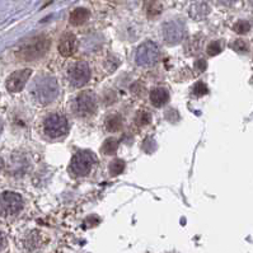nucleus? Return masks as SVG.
Returning <instances> with one entry per match:
<instances>
[{"instance_id":"f257e3e1","label":"nucleus","mask_w":253,"mask_h":253,"mask_svg":"<svg viewBox=\"0 0 253 253\" xmlns=\"http://www.w3.org/2000/svg\"><path fill=\"white\" fill-rule=\"evenodd\" d=\"M31 94L37 103L41 106H47L54 102L59 95V84L54 77L42 75L39 77L33 83Z\"/></svg>"},{"instance_id":"f03ea898","label":"nucleus","mask_w":253,"mask_h":253,"mask_svg":"<svg viewBox=\"0 0 253 253\" xmlns=\"http://www.w3.org/2000/svg\"><path fill=\"white\" fill-rule=\"evenodd\" d=\"M43 132L51 139H60L69 132V122L61 113H50L43 121Z\"/></svg>"},{"instance_id":"7ed1b4c3","label":"nucleus","mask_w":253,"mask_h":253,"mask_svg":"<svg viewBox=\"0 0 253 253\" xmlns=\"http://www.w3.org/2000/svg\"><path fill=\"white\" fill-rule=\"evenodd\" d=\"M48 47H50V40L47 37H35L22 46L19 55L24 60H36L43 56L48 51Z\"/></svg>"},{"instance_id":"20e7f679","label":"nucleus","mask_w":253,"mask_h":253,"mask_svg":"<svg viewBox=\"0 0 253 253\" xmlns=\"http://www.w3.org/2000/svg\"><path fill=\"white\" fill-rule=\"evenodd\" d=\"M161 57V51L159 47L152 41L143 42L136 50L135 60L139 66L143 68H152L159 61Z\"/></svg>"},{"instance_id":"39448f33","label":"nucleus","mask_w":253,"mask_h":253,"mask_svg":"<svg viewBox=\"0 0 253 253\" xmlns=\"http://www.w3.org/2000/svg\"><path fill=\"white\" fill-rule=\"evenodd\" d=\"M23 209V199L21 195L5 191L0 194V216L9 217L14 216Z\"/></svg>"},{"instance_id":"423d86ee","label":"nucleus","mask_w":253,"mask_h":253,"mask_svg":"<svg viewBox=\"0 0 253 253\" xmlns=\"http://www.w3.org/2000/svg\"><path fill=\"white\" fill-rule=\"evenodd\" d=\"M95 163V159L93 154L88 150H81L73 157L72 162H70V172L77 177H84L86 174H89L92 170L93 166Z\"/></svg>"},{"instance_id":"0eeeda50","label":"nucleus","mask_w":253,"mask_h":253,"mask_svg":"<svg viewBox=\"0 0 253 253\" xmlns=\"http://www.w3.org/2000/svg\"><path fill=\"white\" fill-rule=\"evenodd\" d=\"M73 110L79 117H89L97 111V98L90 90H84L79 93L74 99Z\"/></svg>"},{"instance_id":"6e6552de","label":"nucleus","mask_w":253,"mask_h":253,"mask_svg":"<svg viewBox=\"0 0 253 253\" xmlns=\"http://www.w3.org/2000/svg\"><path fill=\"white\" fill-rule=\"evenodd\" d=\"M68 79L73 86L79 88L86 84L90 79L89 65L84 61H78L68 69Z\"/></svg>"},{"instance_id":"1a4fd4ad","label":"nucleus","mask_w":253,"mask_h":253,"mask_svg":"<svg viewBox=\"0 0 253 253\" xmlns=\"http://www.w3.org/2000/svg\"><path fill=\"white\" fill-rule=\"evenodd\" d=\"M185 27L178 21H170L163 26V39L168 45H177L183 40Z\"/></svg>"},{"instance_id":"9d476101","label":"nucleus","mask_w":253,"mask_h":253,"mask_svg":"<svg viewBox=\"0 0 253 253\" xmlns=\"http://www.w3.org/2000/svg\"><path fill=\"white\" fill-rule=\"evenodd\" d=\"M31 74H32V70H31V69H23V70H18V72L13 73V74L6 79L5 86L6 89H8V92H21L24 88V85L27 84Z\"/></svg>"},{"instance_id":"9b49d317","label":"nucleus","mask_w":253,"mask_h":253,"mask_svg":"<svg viewBox=\"0 0 253 253\" xmlns=\"http://www.w3.org/2000/svg\"><path fill=\"white\" fill-rule=\"evenodd\" d=\"M77 37H75L73 33L68 32L61 36L57 48H59V52L61 56L69 57L72 56L75 51H77Z\"/></svg>"},{"instance_id":"f8f14e48","label":"nucleus","mask_w":253,"mask_h":253,"mask_svg":"<svg viewBox=\"0 0 253 253\" xmlns=\"http://www.w3.org/2000/svg\"><path fill=\"white\" fill-rule=\"evenodd\" d=\"M168 101H169V94H168V90L166 88L158 86L150 92V102L154 104L155 107H162Z\"/></svg>"},{"instance_id":"ddd939ff","label":"nucleus","mask_w":253,"mask_h":253,"mask_svg":"<svg viewBox=\"0 0 253 253\" xmlns=\"http://www.w3.org/2000/svg\"><path fill=\"white\" fill-rule=\"evenodd\" d=\"M88 18H89V12L88 10L84 9V8H77L72 12L69 21L73 26H81V24L85 23Z\"/></svg>"},{"instance_id":"4468645a","label":"nucleus","mask_w":253,"mask_h":253,"mask_svg":"<svg viewBox=\"0 0 253 253\" xmlns=\"http://www.w3.org/2000/svg\"><path fill=\"white\" fill-rule=\"evenodd\" d=\"M104 126H106V128L111 132L119 131L122 127V117L120 116V115H117V113L110 115V116L106 119V121H104Z\"/></svg>"},{"instance_id":"2eb2a0df","label":"nucleus","mask_w":253,"mask_h":253,"mask_svg":"<svg viewBox=\"0 0 253 253\" xmlns=\"http://www.w3.org/2000/svg\"><path fill=\"white\" fill-rule=\"evenodd\" d=\"M190 14L192 18L195 19H201L204 18V17H206V15L209 14V8L208 5H205V4H195L192 8H191L190 10Z\"/></svg>"},{"instance_id":"dca6fc26","label":"nucleus","mask_w":253,"mask_h":253,"mask_svg":"<svg viewBox=\"0 0 253 253\" xmlns=\"http://www.w3.org/2000/svg\"><path fill=\"white\" fill-rule=\"evenodd\" d=\"M117 148H119V140L115 139V137H108L107 140L103 143V146H102V153L107 155H112L116 153Z\"/></svg>"},{"instance_id":"f3484780","label":"nucleus","mask_w":253,"mask_h":253,"mask_svg":"<svg viewBox=\"0 0 253 253\" xmlns=\"http://www.w3.org/2000/svg\"><path fill=\"white\" fill-rule=\"evenodd\" d=\"M125 162L122 161V159H115L110 164V173L112 176H119V174H121L125 170Z\"/></svg>"},{"instance_id":"a211bd4d","label":"nucleus","mask_w":253,"mask_h":253,"mask_svg":"<svg viewBox=\"0 0 253 253\" xmlns=\"http://www.w3.org/2000/svg\"><path fill=\"white\" fill-rule=\"evenodd\" d=\"M136 124L139 126H146L149 125L150 122H152V116H150L149 112H146V111H141V112L137 113L136 116Z\"/></svg>"},{"instance_id":"6ab92c4d","label":"nucleus","mask_w":253,"mask_h":253,"mask_svg":"<svg viewBox=\"0 0 253 253\" xmlns=\"http://www.w3.org/2000/svg\"><path fill=\"white\" fill-rule=\"evenodd\" d=\"M221 50H223V45H221L220 41L210 42L208 45V48H206V51H208V54L210 55V56L219 55L221 52Z\"/></svg>"},{"instance_id":"aec40b11","label":"nucleus","mask_w":253,"mask_h":253,"mask_svg":"<svg viewBox=\"0 0 253 253\" xmlns=\"http://www.w3.org/2000/svg\"><path fill=\"white\" fill-rule=\"evenodd\" d=\"M233 30L239 33V35H244V33H247L251 30V24L247 21H239L234 24Z\"/></svg>"},{"instance_id":"412c9836","label":"nucleus","mask_w":253,"mask_h":253,"mask_svg":"<svg viewBox=\"0 0 253 253\" xmlns=\"http://www.w3.org/2000/svg\"><path fill=\"white\" fill-rule=\"evenodd\" d=\"M194 93L197 97L205 95L206 93H208V86H206V84L203 83V82H199V83H196V85L194 86Z\"/></svg>"},{"instance_id":"4be33fe9","label":"nucleus","mask_w":253,"mask_h":253,"mask_svg":"<svg viewBox=\"0 0 253 253\" xmlns=\"http://www.w3.org/2000/svg\"><path fill=\"white\" fill-rule=\"evenodd\" d=\"M232 47H233V50H235L237 52H246V51L248 50L247 43H246L243 40H237V41L233 42Z\"/></svg>"},{"instance_id":"5701e85b","label":"nucleus","mask_w":253,"mask_h":253,"mask_svg":"<svg viewBox=\"0 0 253 253\" xmlns=\"http://www.w3.org/2000/svg\"><path fill=\"white\" fill-rule=\"evenodd\" d=\"M6 246V238H5V235H4V233L0 230V252L5 248Z\"/></svg>"},{"instance_id":"b1692460","label":"nucleus","mask_w":253,"mask_h":253,"mask_svg":"<svg viewBox=\"0 0 253 253\" xmlns=\"http://www.w3.org/2000/svg\"><path fill=\"white\" fill-rule=\"evenodd\" d=\"M219 3L223 4V5H232L233 3H235L237 0H217Z\"/></svg>"},{"instance_id":"393cba45","label":"nucleus","mask_w":253,"mask_h":253,"mask_svg":"<svg viewBox=\"0 0 253 253\" xmlns=\"http://www.w3.org/2000/svg\"><path fill=\"white\" fill-rule=\"evenodd\" d=\"M197 66H200L201 68V70H204V69L206 68V64L204 60H200V61H197Z\"/></svg>"},{"instance_id":"a878e982","label":"nucleus","mask_w":253,"mask_h":253,"mask_svg":"<svg viewBox=\"0 0 253 253\" xmlns=\"http://www.w3.org/2000/svg\"><path fill=\"white\" fill-rule=\"evenodd\" d=\"M3 168H4V161H3V158L0 157V172L3 170Z\"/></svg>"},{"instance_id":"bb28decb","label":"nucleus","mask_w":253,"mask_h":253,"mask_svg":"<svg viewBox=\"0 0 253 253\" xmlns=\"http://www.w3.org/2000/svg\"><path fill=\"white\" fill-rule=\"evenodd\" d=\"M1 131H3V122L0 120V134H1Z\"/></svg>"}]
</instances>
